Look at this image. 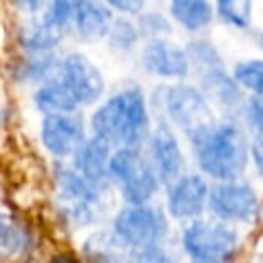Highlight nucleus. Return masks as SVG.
Here are the masks:
<instances>
[{
	"mask_svg": "<svg viewBox=\"0 0 263 263\" xmlns=\"http://www.w3.org/2000/svg\"><path fill=\"white\" fill-rule=\"evenodd\" d=\"M189 142L199 171L216 183L240 179L251 160V140L234 119H214L189 136Z\"/></svg>",
	"mask_w": 263,
	"mask_h": 263,
	"instance_id": "f257e3e1",
	"label": "nucleus"
},
{
	"mask_svg": "<svg viewBox=\"0 0 263 263\" xmlns=\"http://www.w3.org/2000/svg\"><path fill=\"white\" fill-rule=\"evenodd\" d=\"M90 129L109 146L140 148L150 138V115L142 90L129 86L113 95L92 113Z\"/></svg>",
	"mask_w": 263,
	"mask_h": 263,
	"instance_id": "f03ea898",
	"label": "nucleus"
},
{
	"mask_svg": "<svg viewBox=\"0 0 263 263\" xmlns=\"http://www.w3.org/2000/svg\"><path fill=\"white\" fill-rule=\"evenodd\" d=\"M181 245L191 263H232L240 236L228 222L197 218L183 228Z\"/></svg>",
	"mask_w": 263,
	"mask_h": 263,
	"instance_id": "7ed1b4c3",
	"label": "nucleus"
},
{
	"mask_svg": "<svg viewBox=\"0 0 263 263\" xmlns=\"http://www.w3.org/2000/svg\"><path fill=\"white\" fill-rule=\"evenodd\" d=\"M191 70L195 72L205 97H212L224 109H236L242 105L240 86L232 74L226 72L218 49L208 41H193L187 47Z\"/></svg>",
	"mask_w": 263,
	"mask_h": 263,
	"instance_id": "20e7f679",
	"label": "nucleus"
},
{
	"mask_svg": "<svg viewBox=\"0 0 263 263\" xmlns=\"http://www.w3.org/2000/svg\"><path fill=\"white\" fill-rule=\"evenodd\" d=\"M109 175L115 183H119L121 195L129 205L148 203L160 185L152 162L140 152V148H117L111 154Z\"/></svg>",
	"mask_w": 263,
	"mask_h": 263,
	"instance_id": "39448f33",
	"label": "nucleus"
},
{
	"mask_svg": "<svg viewBox=\"0 0 263 263\" xmlns=\"http://www.w3.org/2000/svg\"><path fill=\"white\" fill-rule=\"evenodd\" d=\"M162 90V107L166 117L181 127L187 138L214 121L210 101L201 88L191 84H173Z\"/></svg>",
	"mask_w": 263,
	"mask_h": 263,
	"instance_id": "423d86ee",
	"label": "nucleus"
},
{
	"mask_svg": "<svg viewBox=\"0 0 263 263\" xmlns=\"http://www.w3.org/2000/svg\"><path fill=\"white\" fill-rule=\"evenodd\" d=\"M259 197L255 189L240 181H220L210 189L208 210L216 220L228 224H251L259 216Z\"/></svg>",
	"mask_w": 263,
	"mask_h": 263,
	"instance_id": "0eeeda50",
	"label": "nucleus"
},
{
	"mask_svg": "<svg viewBox=\"0 0 263 263\" xmlns=\"http://www.w3.org/2000/svg\"><path fill=\"white\" fill-rule=\"evenodd\" d=\"M113 230L129 249H138L160 245L166 236L168 224L162 210L144 203L123 208L113 220Z\"/></svg>",
	"mask_w": 263,
	"mask_h": 263,
	"instance_id": "6e6552de",
	"label": "nucleus"
},
{
	"mask_svg": "<svg viewBox=\"0 0 263 263\" xmlns=\"http://www.w3.org/2000/svg\"><path fill=\"white\" fill-rule=\"evenodd\" d=\"M55 181L60 189V205L68 220L74 224H90L95 218V208L101 203L103 187L84 179L74 166H58Z\"/></svg>",
	"mask_w": 263,
	"mask_h": 263,
	"instance_id": "1a4fd4ad",
	"label": "nucleus"
},
{
	"mask_svg": "<svg viewBox=\"0 0 263 263\" xmlns=\"http://www.w3.org/2000/svg\"><path fill=\"white\" fill-rule=\"evenodd\" d=\"M55 78L72 92L78 105L95 103L105 90L101 70L82 53H70L64 60H60Z\"/></svg>",
	"mask_w": 263,
	"mask_h": 263,
	"instance_id": "9d476101",
	"label": "nucleus"
},
{
	"mask_svg": "<svg viewBox=\"0 0 263 263\" xmlns=\"http://www.w3.org/2000/svg\"><path fill=\"white\" fill-rule=\"evenodd\" d=\"M210 185L201 175H181L166 185V210L177 220H197L210 201Z\"/></svg>",
	"mask_w": 263,
	"mask_h": 263,
	"instance_id": "9b49d317",
	"label": "nucleus"
},
{
	"mask_svg": "<svg viewBox=\"0 0 263 263\" xmlns=\"http://www.w3.org/2000/svg\"><path fill=\"white\" fill-rule=\"evenodd\" d=\"M41 140L53 156H74L76 150L86 142L82 119L74 113L45 115L41 123Z\"/></svg>",
	"mask_w": 263,
	"mask_h": 263,
	"instance_id": "f8f14e48",
	"label": "nucleus"
},
{
	"mask_svg": "<svg viewBox=\"0 0 263 263\" xmlns=\"http://www.w3.org/2000/svg\"><path fill=\"white\" fill-rule=\"evenodd\" d=\"M150 148V162L160 179V183L171 185L175 179L183 175V152L177 142L173 129L164 123H158L156 129L148 138Z\"/></svg>",
	"mask_w": 263,
	"mask_h": 263,
	"instance_id": "ddd939ff",
	"label": "nucleus"
},
{
	"mask_svg": "<svg viewBox=\"0 0 263 263\" xmlns=\"http://www.w3.org/2000/svg\"><path fill=\"white\" fill-rule=\"evenodd\" d=\"M142 64L148 72L162 78H185L191 70L187 49L166 39H150L142 51Z\"/></svg>",
	"mask_w": 263,
	"mask_h": 263,
	"instance_id": "4468645a",
	"label": "nucleus"
},
{
	"mask_svg": "<svg viewBox=\"0 0 263 263\" xmlns=\"http://www.w3.org/2000/svg\"><path fill=\"white\" fill-rule=\"evenodd\" d=\"M109 162H111V146L97 136L86 138V142L74 154V168L84 179L92 181L99 187H105L107 181L111 179Z\"/></svg>",
	"mask_w": 263,
	"mask_h": 263,
	"instance_id": "2eb2a0df",
	"label": "nucleus"
},
{
	"mask_svg": "<svg viewBox=\"0 0 263 263\" xmlns=\"http://www.w3.org/2000/svg\"><path fill=\"white\" fill-rule=\"evenodd\" d=\"M72 25L80 39L95 41L99 37L109 35V31L113 27L111 10L97 0H78L76 8H74Z\"/></svg>",
	"mask_w": 263,
	"mask_h": 263,
	"instance_id": "dca6fc26",
	"label": "nucleus"
},
{
	"mask_svg": "<svg viewBox=\"0 0 263 263\" xmlns=\"http://www.w3.org/2000/svg\"><path fill=\"white\" fill-rule=\"evenodd\" d=\"M127 253L129 247L119 238L115 230L92 232L82 245V255L90 263H125Z\"/></svg>",
	"mask_w": 263,
	"mask_h": 263,
	"instance_id": "f3484780",
	"label": "nucleus"
},
{
	"mask_svg": "<svg viewBox=\"0 0 263 263\" xmlns=\"http://www.w3.org/2000/svg\"><path fill=\"white\" fill-rule=\"evenodd\" d=\"M35 107L45 115H58V113H74L78 109V101L72 97V92L55 78V74L45 80L33 95Z\"/></svg>",
	"mask_w": 263,
	"mask_h": 263,
	"instance_id": "a211bd4d",
	"label": "nucleus"
},
{
	"mask_svg": "<svg viewBox=\"0 0 263 263\" xmlns=\"http://www.w3.org/2000/svg\"><path fill=\"white\" fill-rule=\"evenodd\" d=\"M171 16L185 31L197 33L212 23L214 8L210 0H171Z\"/></svg>",
	"mask_w": 263,
	"mask_h": 263,
	"instance_id": "6ab92c4d",
	"label": "nucleus"
},
{
	"mask_svg": "<svg viewBox=\"0 0 263 263\" xmlns=\"http://www.w3.org/2000/svg\"><path fill=\"white\" fill-rule=\"evenodd\" d=\"M21 45L23 49H27L29 53H43L49 51L51 47L58 45L60 41V31H55L53 27H49L45 21L39 23H29L21 29Z\"/></svg>",
	"mask_w": 263,
	"mask_h": 263,
	"instance_id": "aec40b11",
	"label": "nucleus"
},
{
	"mask_svg": "<svg viewBox=\"0 0 263 263\" xmlns=\"http://www.w3.org/2000/svg\"><path fill=\"white\" fill-rule=\"evenodd\" d=\"M29 245L27 230L10 216L0 214V259L18 257Z\"/></svg>",
	"mask_w": 263,
	"mask_h": 263,
	"instance_id": "412c9836",
	"label": "nucleus"
},
{
	"mask_svg": "<svg viewBox=\"0 0 263 263\" xmlns=\"http://www.w3.org/2000/svg\"><path fill=\"white\" fill-rule=\"evenodd\" d=\"M232 78L251 97H263V60L251 58L234 64Z\"/></svg>",
	"mask_w": 263,
	"mask_h": 263,
	"instance_id": "4be33fe9",
	"label": "nucleus"
},
{
	"mask_svg": "<svg viewBox=\"0 0 263 263\" xmlns=\"http://www.w3.org/2000/svg\"><path fill=\"white\" fill-rule=\"evenodd\" d=\"M216 12L226 25L247 29L253 16V0H216Z\"/></svg>",
	"mask_w": 263,
	"mask_h": 263,
	"instance_id": "5701e85b",
	"label": "nucleus"
},
{
	"mask_svg": "<svg viewBox=\"0 0 263 263\" xmlns=\"http://www.w3.org/2000/svg\"><path fill=\"white\" fill-rule=\"evenodd\" d=\"M125 263H175V257L162 245L129 249Z\"/></svg>",
	"mask_w": 263,
	"mask_h": 263,
	"instance_id": "b1692460",
	"label": "nucleus"
},
{
	"mask_svg": "<svg viewBox=\"0 0 263 263\" xmlns=\"http://www.w3.org/2000/svg\"><path fill=\"white\" fill-rule=\"evenodd\" d=\"M111 45L117 49H129L136 39H138V29L127 21V18H117L113 21V27L109 31Z\"/></svg>",
	"mask_w": 263,
	"mask_h": 263,
	"instance_id": "393cba45",
	"label": "nucleus"
},
{
	"mask_svg": "<svg viewBox=\"0 0 263 263\" xmlns=\"http://www.w3.org/2000/svg\"><path fill=\"white\" fill-rule=\"evenodd\" d=\"M245 123L253 132V136L263 134V97H249L242 105Z\"/></svg>",
	"mask_w": 263,
	"mask_h": 263,
	"instance_id": "a878e982",
	"label": "nucleus"
},
{
	"mask_svg": "<svg viewBox=\"0 0 263 263\" xmlns=\"http://www.w3.org/2000/svg\"><path fill=\"white\" fill-rule=\"evenodd\" d=\"M168 31H171V27H168V23H166V21H164L160 14H156V12H148L146 16H142L140 33L148 35L150 39H160L158 35L168 33Z\"/></svg>",
	"mask_w": 263,
	"mask_h": 263,
	"instance_id": "bb28decb",
	"label": "nucleus"
},
{
	"mask_svg": "<svg viewBox=\"0 0 263 263\" xmlns=\"http://www.w3.org/2000/svg\"><path fill=\"white\" fill-rule=\"evenodd\" d=\"M105 2L123 14H140L146 6V0H105Z\"/></svg>",
	"mask_w": 263,
	"mask_h": 263,
	"instance_id": "cd10ccee",
	"label": "nucleus"
},
{
	"mask_svg": "<svg viewBox=\"0 0 263 263\" xmlns=\"http://www.w3.org/2000/svg\"><path fill=\"white\" fill-rule=\"evenodd\" d=\"M251 160L255 164V171L263 177V134L251 138Z\"/></svg>",
	"mask_w": 263,
	"mask_h": 263,
	"instance_id": "c85d7f7f",
	"label": "nucleus"
},
{
	"mask_svg": "<svg viewBox=\"0 0 263 263\" xmlns=\"http://www.w3.org/2000/svg\"><path fill=\"white\" fill-rule=\"evenodd\" d=\"M25 10H39L43 6V0H16Z\"/></svg>",
	"mask_w": 263,
	"mask_h": 263,
	"instance_id": "c756f323",
	"label": "nucleus"
},
{
	"mask_svg": "<svg viewBox=\"0 0 263 263\" xmlns=\"http://www.w3.org/2000/svg\"><path fill=\"white\" fill-rule=\"evenodd\" d=\"M49 263H78L74 257H70V255H55Z\"/></svg>",
	"mask_w": 263,
	"mask_h": 263,
	"instance_id": "7c9ffc66",
	"label": "nucleus"
},
{
	"mask_svg": "<svg viewBox=\"0 0 263 263\" xmlns=\"http://www.w3.org/2000/svg\"><path fill=\"white\" fill-rule=\"evenodd\" d=\"M251 263H263V257H257V259H253Z\"/></svg>",
	"mask_w": 263,
	"mask_h": 263,
	"instance_id": "2f4dec72",
	"label": "nucleus"
},
{
	"mask_svg": "<svg viewBox=\"0 0 263 263\" xmlns=\"http://www.w3.org/2000/svg\"><path fill=\"white\" fill-rule=\"evenodd\" d=\"M261 47H263V35H261Z\"/></svg>",
	"mask_w": 263,
	"mask_h": 263,
	"instance_id": "473e14b6",
	"label": "nucleus"
}]
</instances>
